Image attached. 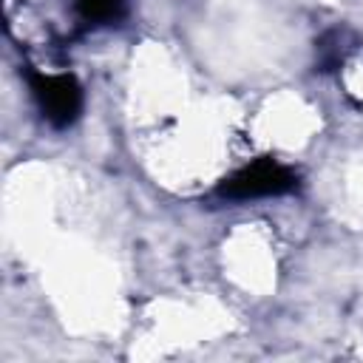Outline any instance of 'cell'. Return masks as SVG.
I'll list each match as a JSON object with an SVG mask.
<instances>
[{
  "mask_svg": "<svg viewBox=\"0 0 363 363\" xmlns=\"http://www.w3.org/2000/svg\"><path fill=\"white\" fill-rule=\"evenodd\" d=\"M295 173L284 167L275 159H255L252 164L235 170L230 179L218 184V196L244 201V199H261V196H284L295 187Z\"/></svg>",
  "mask_w": 363,
  "mask_h": 363,
  "instance_id": "1",
  "label": "cell"
},
{
  "mask_svg": "<svg viewBox=\"0 0 363 363\" xmlns=\"http://www.w3.org/2000/svg\"><path fill=\"white\" fill-rule=\"evenodd\" d=\"M125 0H77V11L85 23H111L122 14Z\"/></svg>",
  "mask_w": 363,
  "mask_h": 363,
  "instance_id": "3",
  "label": "cell"
},
{
  "mask_svg": "<svg viewBox=\"0 0 363 363\" xmlns=\"http://www.w3.org/2000/svg\"><path fill=\"white\" fill-rule=\"evenodd\" d=\"M31 94L43 116L57 128L71 125L82 108V91L68 74H31Z\"/></svg>",
  "mask_w": 363,
  "mask_h": 363,
  "instance_id": "2",
  "label": "cell"
}]
</instances>
